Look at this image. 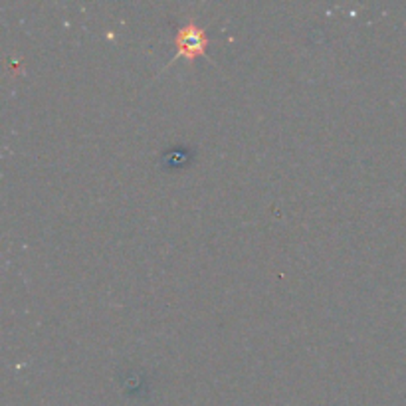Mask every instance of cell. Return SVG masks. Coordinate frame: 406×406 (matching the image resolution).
<instances>
[{
  "label": "cell",
  "instance_id": "cell-2",
  "mask_svg": "<svg viewBox=\"0 0 406 406\" xmlns=\"http://www.w3.org/2000/svg\"><path fill=\"white\" fill-rule=\"evenodd\" d=\"M191 157H193V153L188 151V149H183V147H176V149H169L166 153H163V157H161V163L165 166H183L186 163H191Z\"/></svg>",
  "mask_w": 406,
  "mask_h": 406
},
{
  "label": "cell",
  "instance_id": "cell-1",
  "mask_svg": "<svg viewBox=\"0 0 406 406\" xmlns=\"http://www.w3.org/2000/svg\"><path fill=\"white\" fill-rule=\"evenodd\" d=\"M175 46L176 54L171 60V64L178 60V58H185V60H196V58H203L206 55V46H208V36L204 32L203 26H198L194 20H188L185 26H181L176 30L175 34Z\"/></svg>",
  "mask_w": 406,
  "mask_h": 406
}]
</instances>
